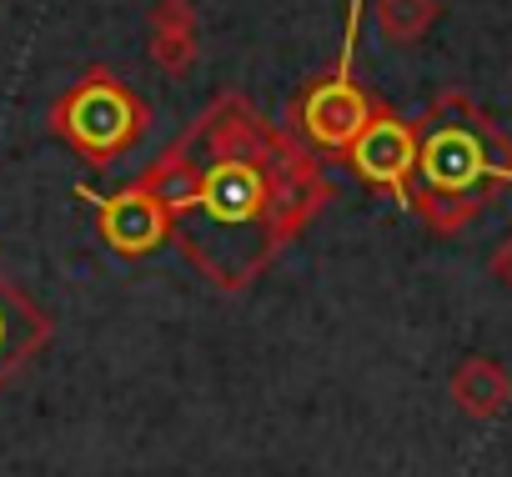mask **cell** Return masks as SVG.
Segmentation results:
<instances>
[{
  "label": "cell",
  "mask_w": 512,
  "mask_h": 477,
  "mask_svg": "<svg viewBox=\"0 0 512 477\" xmlns=\"http://www.w3.org/2000/svg\"><path fill=\"white\" fill-rule=\"evenodd\" d=\"M417 176L427 191L447 196H477L482 181L512 186V141L457 91H447L432 106V126L417 141Z\"/></svg>",
  "instance_id": "cell-1"
},
{
  "label": "cell",
  "mask_w": 512,
  "mask_h": 477,
  "mask_svg": "<svg viewBox=\"0 0 512 477\" xmlns=\"http://www.w3.org/2000/svg\"><path fill=\"white\" fill-rule=\"evenodd\" d=\"M191 226L181 231V242L191 257H206V247L216 236H241L251 242L262 231L267 211H272V191L267 176L256 171L246 156H221L196 176V196H191Z\"/></svg>",
  "instance_id": "cell-2"
},
{
  "label": "cell",
  "mask_w": 512,
  "mask_h": 477,
  "mask_svg": "<svg viewBox=\"0 0 512 477\" xmlns=\"http://www.w3.org/2000/svg\"><path fill=\"white\" fill-rule=\"evenodd\" d=\"M61 136L86 151L91 161H111L116 151H126L141 131V106L131 101L126 86L116 81H86L81 91L66 96V106L56 111Z\"/></svg>",
  "instance_id": "cell-3"
},
{
  "label": "cell",
  "mask_w": 512,
  "mask_h": 477,
  "mask_svg": "<svg viewBox=\"0 0 512 477\" xmlns=\"http://www.w3.org/2000/svg\"><path fill=\"white\" fill-rule=\"evenodd\" d=\"M357 26H362V0H347V36H342V56H337V71L327 81H317L302 101V131L327 146V151H347L352 136L367 126L372 106L367 96L357 91L352 81V51H357Z\"/></svg>",
  "instance_id": "cell-4"
},
{
  "label": "cell",
  "mask_w": 512,
  "mask_h": 477,
  "mask_svg": "<svg viewBox=\"0 0 512 477\" xmlns=\"http://www.w3.org/2000/svg\"><path fill=\"white\" fill-rule=\"evenodd\" d=\"M347 161L362 181L392 191L397 201L412 206V171H417V131L402 121V116H387V111H372L367 126L352 136L347 146Z\"/></svg>",
  "instance_id": "cell-5"
},
{
  "label": "cell",
  "mask_w": 512,
  "mask_h": 477,
  "mask_svg": "<svg viewBox=\"0 0 512 477\" xmlns=\"http://www.w3.org/2000/svg\"><path fill=\"white\" fill-rule=\"evenodd\" d=\"M81 196L101 211V236L121 257H141V252H151V247L166 242V206L151 191H126V196L81 191Z\"/></svg>",
  "instance_id": "cell-6"
},
{
  "label": "cell",
  "mask_w": 512,
  "mask_h": 477,
  "mask_svg": "<svg viewBox=\"0 0 512 477\" xmlns=\"http://www.w3.org/2000/svg\"><path fill=\"white\" fill-rule=\"evenodd\" d=\"M512 397V377L502 372V362L492 357H467L457 372H452V402L467 412V417H497Z\"/></svg>",
  "instance_id": "cell-7"
},
{
  "label": "cell",
  "mask_w": 512,
  "mask_h": 477,
  "mask_svg": "<svg viewBox=\"0 0 512 477\" xmlns=\"http://www.w3.org/2000/svg\"><path fill=\"white\" fill-rule=\"evenodd\" d=\"M151 56L161 66H171V71L191 66V56H196V21H191V11L181 6V0H166V6L156 11V21H151Z\"/></svg>",
  "instance_id": "cell-8"
},
{
  "label": "cell",
  "mask_w": 512,
  "mask_h": 477,
  "mask_svg": "<svg viewBox=\"0 0 512 477\" xmlns=\"http://www.w3.org/2000/svg\"><path fill=\"white\" fill-rule=\"evenodd\" d=\"M437 0H377V26L392 46H412L427 36V26L437 21Z\"/></svg>",
  "instance_id": "cell-9"
},
{
  "label": "cell",
  "mask_w": 512,
  "mask_h": 477,
  "mask_svg": "<svg viewBox=\"0 0 512 477\" xmlns=\"http://www.w3.org/2000/svg\"><path fill=\"white\" fill-rule=\"evenodd\" d=\"M412 206L437 226V231H457V226H467L477 211H482V196H447V191H422V196H412Z\"/></svg>",
  "instance_id": "cell-10"
},
{
  "label": "cell",
  "mask_w": 512,
  "mask_h": 477,
  "mask_svg": "<svg viewBox=\"0 0 512 477\" xmlns=\"http://www.w3.org/2000/svg\"><path fill=\"white\" fill-rule=\"evenodd\" d=\"M11 302H16V297L0 292V372L16 367V357H21V352L36 342V332H41V327L31 332V322H41V317H31V312H26L21 322H11V317H6V307H11Z\"/></svg>",
  "instance_id": "cell-11"
},
{
  "label": "cell",
  "mask_w": 512,
  "mask_h": 477,
  "mask_svg": "<svg viewBox=\"0 0 512 477\" xmlns=\"http://www.w3.org/2000/svg\"><path fill=\"white\" fill-rule=\"evenodd\" d=\"M492 277H497L502 287H512V236H507V242L492 252Z\"/></svg>",
  "instance_id": "cell-12"
}]
</instances>
